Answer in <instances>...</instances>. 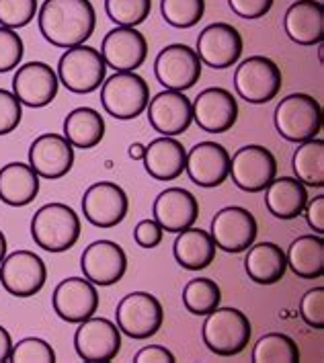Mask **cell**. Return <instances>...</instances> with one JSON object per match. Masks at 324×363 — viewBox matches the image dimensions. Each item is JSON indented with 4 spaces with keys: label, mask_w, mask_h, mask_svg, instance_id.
<instances>
[{
    "label": "cell",
    "mask_w": 324,
    "mask_h": 363,
    "mask_svg": "<svg viewBox=\"0 0 324 363\" xmlns=\"http://www.w3.org/2000/svg\"><path fill=\"white\" fill-rule=\"evenodd\" d=\"M39 31L56 48H74L93 35L96 13L91 0H45L39 9Z\"/></svg>",
    "instance_id": "obj_1"
},
{
    "label": "cell",
    "mask_w": 324,
    "mask_h": 363,
    "mask_svg": "<svg viewBox=\"0 0 324 363\" xmlns=\"http://www.w3.org/2000/svg\"><path fill=\"white\" fill-rule=\"evenodd\" d=\"M80 218L66 203H45L31 220V236L35 245L48 252L70 250L80 238Z\"/></svg>",
    "instance_id": "obj_2"
},
{
    "label": "cell",
    "mask_w": 324,
    "mask_h": 363,
    "mask_svg": "<svg viewBox=\"0 0 324 363\" xmlns=\"http://www.w3.org/2000/svg\"><path fill=\"white\" fill-rule=\"evenodd\" d=\"M252 328L238 308H216L203 323V343L220 357H232L247 349Z\"/></svg>",
    "instance_id": "obj_3"
},
{
    "label": "cell",
    "mask_w": 324,
    "mask_h": 363,
    "mask_svg": "<svg viewBox=\"0 0 324 363\" xmlns=\"http://www.w3.org/2000/svg\"><path fill=\"white\" fill-rule=\"evenodd\" d=\"M273 121L281 138H286L287 142L302 144L306 140H312L320 134L323 107L314 96L306 93H294L281 99V103L275 107Z\"/></svg>",
    "instance_id": "obj_4"
},
{
    "label": "cell",
    "mask_w": 324,
    "mask_h": 363,
    "mask_svg": "<svg viewBox=\"0 0 324 363\" xmlns=\"http://www.w3.org/2000/svg\"><path fill=\"white\" fill-rule=\"evenodd\" d=\"M107 72V64L103 54L91 45L68 48L57 62V80L77 95L95 93L103 84Z\"/></svg>",
    "instance_id": "obj_5"
},
{
    "label": "cell",
    "mask_w": 324,
    "mask_h": 363,
    "mask_svg": "<svg viewBox=\"0 0 324 363\" xmlns=\"http://www.w3.org/2000/svg\"><path fill=\"white\" fill-rule=\"evenodd\" d=\"M150 101V86L135 72H117L103 82L101 103L107 113L128 121L142 115Z\"/></svg>",
    "instance_id": "obj_6"
},
{
    "label": "cell",
    "mask_w": 324,
    "mask_h": 363,
    "mask_svg": "<svg viewBox=\"0 0 324 363\" xmlns=\"http://www.w3.org/2000/svg\"><path fill=\"white\" fill-rule=\"evenodd\" d=\"M117 328L130 339L144 341L154 337L164 323V310L160 300L148 291H132L115 310Z\"/></svg>",
    "instance_id": "obj_7"
},
{
    "label": "cell",
    "mask_w": 324,
    "mask_h": 363,
    "mask_svg": "<svg viewBox=\"0 0 324 363\" xmlns=\"http://www.w3.org/2000/svg\"><path fill=\"white\" fill-rule=\"evenodd\" d=\"M284 77L279 66L265 56H250L236 68L234 89L250 105H265L279 95Z\"/></svg>",
    "instance_id": "obj_8"
},
{
    "label": "cell",
    "mask_w": 324,
    "mask_h": 363,
    "mask_svg": "<svg viewBox=\"0 0 324 363\" xmlns=\"http://www.w3.org/2000/svg\"><path fill=\"white\" fill-rule=\"evenodd\" d=\"M48 281L43 259L31 250H15L0 263V284L15 298H31Z\"/></svg>",
    "instance_id": "obj_9"
},
{
    "label": "cell",
    "mask_w": 324,
    "mask_h": 363,
    "mask_svg": "<svg viewBox=\"0 0 324 363\" xmlns=\"http://www.w3.org/2000/svg\"><path fill=\"white\" fill-rule=\"evenodd\" d=\"M228 177H232L238 189L247 193H261L277 177V160L269 148L250 144L236 150V154L230 158Z\"/></svg>",
    "instance_id": "obj_10"
},
{
    "label": "cell",
    "mask_w": 324,
    "mask_h": 363,
    "mask_svg": "<svg viewBox=\"0 0 324 363\" xmlns=\"http://www.w3.org/2000/svg\"><path fill=\"white\" fill-rule=\"evenodd\" d=\"M74 349L82 362H113L121 349V330L107 318H86L74 333Z\"/></svg>",
    "instance_id": "obj_11"
},
{
    "label": "cell",
    "mask_w": 324,
    "mask_h": 363,
    "mask_svg": "<svg viewBox=\"0 0 324 363\" xmlns=\"http://www.w3.org/2000/svg\"><path fill=\"white\" fill-rule=\"evenodd\" d=\"M154 74L169 91H187L201 78V60L189 45L172 43L156 56Z\"/></svg>",
    "instance_id": "obj_12"
},
{
    "label": "cell",
    "mask_w": 324,
    "mask_h": 363,
    "mask_svg": "<svg viewBox=\"0 0 324 363\" xmlns=\"http://www.w3.org/2000/svg\"><path fill=\"white\" fill-rule=\"evenodd\" d=\"M130 210L125 191L111 181H99L91 185L82 197L84 218L96 228H115L121 224Z\"/></svg>",
    "instance_id": "obj_13"
},
{
    "label": "cell",
    "mask_w": 324,
    "mask_h": 363,
    "mask_svg": "<svg viewBox=\"0 0 324 363\" xmlns=\"http://www.w3.org/2000/svg\"><path fill=\"white\" fill-rule=\"evenodd\" d=\"M242 35L230 23H211L197 38V56L213 70L234 66L242 56Z\"/></svg>",
    "instance_id": "obj_14"
},
{
    "label": "cell",
    "mask_w": 324,
    "mask_h": 363,
    "mask_svg": "<svg viewBox=\"0 0 324 363\" xmlns=\"http://www.w3.org/2000/svg\"><path fill=\"white\" fill-rule=\"evenodd\" d=\"M52 306L57 316L68 325H80L95 316L99 310V291L86 277H68L60 281L52 296Z\"/></svg>",
    "instance_id": "obj_15"
},
{
    "label": "cell",
    "mask_w": 324,
    "mask_h": 363,
    "mask_svg": "<svg viewBox=\"0 0 324 363\" xmlns=\"http://www.w3.org/2000/svg\"><path fill=\"white\" fill-rule=\"evenodd\" d=\"M211 238L216 247L226 252H242L257 240V220L240 206H228L216 213L211 220Z\"/></svg>",
    "instance_id": "obj_16"
},
{
    "label": "cell",
    "mask_w": 324,
    "mask_h": 363,
    "mask_svg": "<svg viewBox=\"0 0 324 363\" xmlns=\"http://www.w3.org/2000/svg\"><path fill=\"white\" fill-rule=\"evenodd\" d=\"M80 269L91 284L113 286L123 279L128 271V255L113 240H96L82 252Z\"/></svg>",
    "instance_id": "obj_17"
},
{
    "label": "cell",
    "mask_w": 324,
    "mask_h": 363,
    "mask_svg": "<svg viewBox=\"0 0 324 363\" xmlns=\"http://www.w3.org/2000/svg\"><path fill=\"white\" fill-rule=\"evenodd\" d=\"M56 70L45 62H27L19 66V70L13 77V93L21 101V105H27L31 109H41L50 105L57 95Z\"/></svg>",
    "instance_id": "obj_18"
},
{
    "label": "cell",
    "mask_w": 324,
    "mask_h": 363,
    "mask_svg": "<svg viewBox=\"0 0 324 363\" xmlns=\"http://www.w3.org/2000/svg\"><path fill=\"white\" fill-rule=\"evenodd\" d=\"M238 119V103L228 89L211 86L201 91L193 103V121L208 134H224Z\"/></svg>",
    "instance_id": "obj_19"
},
{
    "label": "cell",
    "mask_w": 324,
    "mask_h": 363,
    "mask_svg": "<svg viewBox=\"0 0 324 363\" xmlns=\"http://www.w3.org/2000/svg\"><path fill=\"white\" fill-rule=\"evenodd\" d=\"M101 54L115 72H135L148 57V41L135 27H117L105 35Z\"/></svg>",
    "instance_id": "obj_20"
},
{
    "label": "cell",
    "mask_w": 324,
    "mask_h": 363,
    "mask_svg": "<svg viewBox=\"0 0 324 363\" xmlns=\"http://www.w3.org/2000/svg\"><path fill=\"white\" fill-rule=\"evenodd\" d=\"M148 119L160 135L185 134L193 121V103L183 91H162L148 101Z\"/></svg>",
    "instance_id": "obj_21"
},
{
    "label": "cell",
    "mask_w": 324,
    "mask_h": 363,
    "mask_svg": "<svg viewBox=\"0 0 324 363\" xmlns=\"http://www.w3.org/2000/svg\"><path fill=\"white\" fill-rule=\"evenodd\" d=\"M74 164V146L60 134H43L35 138L29 148V167L39 179L56 181L66 177Z\"/></svg>",
    "instance_id": "obj_22"
},
{
    "label": "cell",
    "mask_w": 324,
    "mask_h": 363,
    "mask_svg": "<svg viewBox=\"0 0 324 363\" xmlns=\"http://www.w3.org/2000/svg\"><path fill=\"white\" fill-rule=\"evenodd\" d=\"M185 171L199 187H220L230 174L228 150L216 142H199L187 152Z\"/></svg>",
    "instance_id": "obj_23"
},
{
    "label": "cell",
    "mask_w": 324,
    "mask_h": 363,
    "mask_svg": "<svg viewBox=\"0 0 324 363\" xmlns=\"http://www.w3.org/2000/svg\"><path fill=\"white\" fill-rule=\"evenodd\" d=\"M199 218V203L195 195L183 187H171L154 201V220L167 232L179 234L191 228Z\"/></svg>",
    "instance_id": "obj_24"
},
{
    "label": "cell",
    "mask_w": 324,
    "mask_h": 363,
    "mask_svg": "<svg viewBox=\"0 0 324 363\" xmlns=\"http://www.w3.org/2000/svg\"><path fill=\"white\" fill-rule=\"evenodd\" d=\"M284 29L298 45H318L324 38V6L320 0H296L286 11Z\"/></svg>",
    "instance_id": "obj_25"
},
{
    "label": "cell",
    "mask_w": 324,
    "mask_h": 363,
    "mask_svg": "<svg viewBox=\"0 0 324 363\" xmlns=\"http://www.w3.org/2000/svg\"><path fill=\"white\" fill-rule=\"evenodd\" d=\"M144 167L146 172L156 179V181H174L179 179L185 164H187V150L183 148V144L179 140H174L171 135H162L156 138L146 146L144 152Z\"/></svg>",
    "instance_id": "obj_26"
},
{
    "label": "cell",
    "mask_w": 324,
    "mask_h": 363,
    "mask_svg": "<svg viewBox=\"0 0 324 363\" xmlns=\"http://www.w3.org/2000/svg\"><path fill=\"white\" fill-rule=\"evenodd\" d=\"M39 193V174L29 164L9 162L0 169V201L11 208L29 206Z\"/></svg>",
    "instance_id": "obj_27"
},
{
    "label": "cell",
    "mask_w": 324,
    "mask_h": 363,
    "mask_svg": "<svg viewBox=\"0 0 324 363\" xmlns=\"http://www.w3.org/2000/svg\"><path fill=\"white\" fill-rule=\"evenodd\" d=\"M245 269L247 275L259 286H273L284 279L287 271L286 252L275 242H259L248 247Z\"/></svg>",
    "instance_id": "obj_28"
},
{
    "label": "cell",
    "mask_w": 324,
    "mask_h": 363,
    "mask_svg": "<svg viewBox=\"0 0 324 363\" xmlns=\"http://www.w3.org/2000/svg\"><path fill=\"white\" fill-rule=\"evenodd\" d=\"M308 203V191L302 181L296 177H279L269 183L265 193L267 210L279 220H296L304 213Z\"/></svg>",
    "instance_id": "obj_29"
},
{
    "label": "cell",
    "mask_w": 324,
    "mask_h": 363,
    "mask_svg": "<svg viewBox=\"0 0 324 363\" xmlns=\"http://www.w3.org/2000/svg\"><path fill=\"white\" fill-rule=\"evenodd\" d=\"M216 242L211 238L210 232L201 228L181 230L177 240H174V259L183 269L189 271H199V269L210 267L216 259Z\"/></svg>",
    "instance_id": "obj_30"
},
{
    "label": "cell",
    "mask_w": 324,
    "mask_h": 363,
    "mask_svg": "<svg viewBox=\"0 0 324 363\" xmlns=\"http://www.w3.org/2000/svg\"><path fill=\"white\" fill-rule=\"evenodd\" d=\"M105 135V119L93 107H78L64 119V138L80 150H91Z\"/></svg>",
    "instance_id": "obj_31"
},
{
    "label": "cell",
    "mask_w": 324,
    "mask_h": 363,
    "mask_svg": "<svg viewBox=\"0 0 324 363\" xmlns=\"http://www.w3.org/2000/svg\"><path fill=\"white\" fill-rule=\"evenodd\" d=\"M287 267L300 279H318L324 273V240L320 234H306L291 242L286 255Z\"/></svg>",
    "instance_id": "obj_32"
},
{
    "label": "cell",
    "mask_w": 324,
    "mask_h": 363,
    "mask_svg": "<svg viewBox=\"0 0 324 363\" xmlns=\"http://www.w3.org/2000/svg\"><path fill=\"white\" fill-rule=\"evenodd\" d=\"M291 167L296 179L302 181L308 187H324V142L318 138L306 140L294 152Z\"/></svg>",
    "instance_id": "obj_33"
},
{
    "label": "cell",
    "mask_w": 324,
    "mask_h": 363,
    "mask_svg": "<svg viewBox=\"0 0 324 363\" xmlns=\"http://www.w3.org/2000/svg\"><path fill=\"white\" fill-rule=\"evenodd\" d=\"M255 363H296L300 362L298 343L284 333H269L252 349Z\"/></svg>",
    "instance_id": "obj_34"
},
{
    "label": "cell",
    "mask_w": 324,
    "mask_h": 363,
    "mask_svg": "<svg viewBox=\"0 0 324 363\" xmlns=\"http://www.w3.org/2000/svg\"><path fill=\"white\" fill-rule=\"evenodd\" d=\"M220 302H222L220 286L208 277L191 279L183 289V304L195 316H208L220 306Z\"/></svg>",
    "instance_id": "obj_35"
},
{
    "label": "cell",
    "mask_w": 324,
    "mask_h": 363,
    "mask_svg": "<svg viewBox=\"0 0 324 363\" xmlns=\"http://www.w3.org/2000/svg\"><path fill=\"white\" fill-rule=\"evenodd\" d=\"M160 11L171 27L191 29L203 19L206 0H162Z\"/></svg>",
    "instance_id": "obj_36"
},
{
    "label": "cell",
    "mask_w": 324,
    "mask_h": 363,
    "mask_svg": "<svg viewBox=\"0 0 324 363\" xmlns=\"http://www.w3.org/2000/svg\"><path fill=\"white\" fill-rule=\"evenodd\" d=\"M105 11L119 27H135L148 19L152 0H105Z\"/></svg>",
    "instance_id": "obj_37"
},
{
    "label": "cell",
    "mask_w": 324,
    "mask_h": 363,
    "mask_svg": "<svg viewBox=\"0 0 324 363\" xmlns=\"http://www.w3.org/2000/svg\"><path fill=\"white\" fill-rule=\"evenodd\" d=\"M9 362L13 363H54L56 362V351L52 345L39 337H27L21 339L19 343L13 345Z\"/></svg>",
    "instance_id": "obj_38"
},
{
    "label": "cell",
    "mask_w": 324,
    "mask_h": 363,
    "mask_svg": "<svg viewBox=\"0 0 324 363\" xmlns=\"http://www.w3.org/2000/svg\"><path fill=\"white\" fill-rule=\"evenodd\" d=\"M38 0H0V25L21 29L35 19Z\"/></svg>",
    "instance_id": "obj_39"
},
{
    "label": "cell",
    "mask_w": 324,
    "mask_h": 363,
    "mask_svg": "<svg viewBox=\"0 0 324 363\" xmlns=\"http://www.w3.org/2000/svg\"><path fill=\"white\" fill-rule=\"evenodd\" d=\"M23 54H25V45L19 33L15 29L0 25V74L11 72L21 66Z\"/></svg>",
    "instance_id": "obj_40"
},
{
    "label": "cell",
    "mask_w": 324,
    "mask_h": 363,
    "mask_svg": "<svg viewBox=\"0 0 324 363\" xmlns=\"http://www.w3.org/2000/svg\"><path fill=\"white\" fill-rule=\"evenodd\" d=\"M300 316L306 325L323 330L324 328V287L306 291L300 302Z\"/></svg>",
    "instance_id": "obj_41"
},
{
    "label": "cell",
    "mask_w": 324,
    "mask_h": 363,
    "mask_svg": "<svg viewBox=\"0 0 324 363\" xmlns=\"http://www.w3.org/2000/svg\"><path fill=\"white\" fill-rule=\"evenodd\" d=\"M23 119V105L15 93L0 89V135L11 134L19 128Z\"/></svg>",
    "instance_id": "obj_42"
},
{
    "label": "cell",
    "mask_w": 324,
    "mask_h": 363,
    "mask_svg": "<svg viewBox=\"0 0 324 363\" xmlns=\"http://www.w3.org/2000/svg\"><path fill=\"white\" fill-rule=\"evenodd\" d=\"M164 238V230L156 220H142L134 228V240L142 249H156Z\"/></svg>",
    "instance_id": "obj_43"
},
{
    "label": "cell",
    "mask_w": 324,
    "mask_h": 363,
    "mask_svg": "<svg viewBox=\"0 0 324 363\" xmlns=\"http://www.w3.org/2000/svg\"><path fill=\"white\" fill-rule=\"evenodd\" d=\"M228 4L240 19H261L271 11L273 0H228Z\"/></svg>",
    "instance_id": "obj_44"
},
{
    "label": "cell",
    "mask_w": 324,
    "mask_h": 363,
    "mask_svg": "<svg viewBox=\"0 0 324 363\" xmlns=\"http://www.w3.org/2000/svg\"><path fill=\"white\" fill-rule=\"evenodd\" d=\"M304 216L308 220V226L314 230L316 234L324 232V195L314 197L312 201L308 199L304 208Z\"/></svg>",
    "instance_id": "obj_45"
},
{
    "label": "cell",
    "mask_w": 324,
    "mask_h": 363,
    "mask_svg": "<svg viewBox=\"0 0 324 363\" xmlns=\"http://www.w3.org/2000/svg\"><path fill=\"white\" fill-rule=\"evenodd\" d=\"M134 362L138 363H174V355L167 347L160 345H150L144 347L142 351H138L134 357Z\"/></svg>",
    "instance_id": "obj_46"
},
{
    "label": "cell",
    "mask_w": 324,
    "mask_h": 363,
    "mask_svg": "<svg viewBox=\"0 0 324 363\" xmlns=\"http://www.w3.org/2000/svg\"><path fill=\"white\" fill-rule=\"evenodd\" d=\"M11 351H13V339H11V333L0 325V363L9 362L11 357Z\"/></svg>",
    "instance_id": "obj_47"
},
{
    "label": "cell",
    "mask_w": 324,
    "mask_h": 363,
    "mask_svg": "<svg viewBox=\"0 0 324 363\" xmlns=\"http://www.w3.org/2000/svg\"><path fill=\"white\" fill-rule=\"evenodd\" d=\"M144 152H146V146H144V144H132V146H130V156H132L134 160H142V158H144Z\"/></svg>",
    "instance_id": "obj_48"
},
{
    "label": "cell",
    "mask_w": 324,
    "mask_h": 363,
    "mask_svg": "<svg viewBox=\"0 0 324 363\" xmlns=\"http://www.w3.org/2000/svg\"><path fill=\"white\" fill-rule=\"evenodd\" d=\"M4 257H6V236H4V232L0 230V263H2Z\"/></svg>",
    "instance_id": "obj_49"
}]
</instances>
